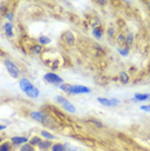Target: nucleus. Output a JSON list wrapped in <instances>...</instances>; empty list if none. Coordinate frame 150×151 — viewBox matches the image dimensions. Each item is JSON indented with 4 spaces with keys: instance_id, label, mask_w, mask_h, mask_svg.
I'll list each match as a JSON object with an SVG mask.
<instances>
[{
    "instance_id": "5",
    "label": "nucleus",
    "mask_w": 150,
    "mask_h": 151,
    "mask_svg": "<svg viewBox=\"0 0 150 151\" xmlns=\"http://www.w3.org/2000/svg\"><path fill=\"white\" fill-rule=\"evenodd\" d=\"M97 101L104 106H117L119 104L118 99H106V98H102V97H100Z\"/></svg>"
},
{
    "instance_id": "18",
    "label": "nucleus",
    "mask_w": 150,
    "mask_h": 151,
    "mask_svg": "<svg viewBox=\"0 0 150 151\" xmlns=\"http://www.w3.org/2000/svg\"><path fill=\"white\" fill-rule=\"evenodd\" d=\"M21 151H35V150H34V146L29 145V143H26V145H23V146H22Z\"/></svg>"
},
{
    "instance_id": "6",
    "label": "nucleus",
    "mask_w": 150,
    "mask_h": 151,
    "mask_svg": "<svg viewBox=\"0 0 150 151\" xmlns=\"http://www.w3.org/2000/svg\"><path fill=\"white\" fill-rule=\"evenodd\" d=\"M31 118L32 119H35V120H38V122H47V116L43 114V112H40V111H32L31 114Z\"/></svg>"
},
{
    "instance_id": "22",
    "label": "nucleus",
    "mask_w": 150,
    "mask_h": 151,
    "mask_svg": "<svg viewBox=\"0 0 150 151\" xmlns=\"http://www.w3.org/2000/svg\"><path fill=\"white\" fill-rule=\"evenodd\" d=\"M119 53H120L122 56H127V54H128V50H127V49H119Z\"/></svg>"
},
{
    "instance_id": "7",
    "label": "nucleus",
    "mask_w": 150,
    "mask_h": 151,
    "mask_svg": "<svg viewBox=\"0 0 150 151\" xmlns=\"http://www.w3.org/2000/svg\"><path fill=\"white\" fill-rule=\"evenodd\" d=\"M26 142H27L26 137H13L12 138L13 145H21V143H26Z\"/></svg>"
},
{
    "instance_id": "2",
    "label": "nucleus",
    "mask_w": 150,
    "mask_h": 151,
    "mask_svg": "<svg viewBox=\"0 0 150 151\" xmlns=\"http://www.w3.org/2000/svg\"><path fill=\"white\" fill-rule=\"evenodd\" d=\"M44 80L48 81L49 84H54V85H61L62 84V79H61L58 75L53 74V73H48L44 75Z\"/></svg>"
},
{
    "instance_id": "9",
    "label": "nucleus",
    "mask_w": 150,
    "mask_h": 151,
    "mask_svg": "<svg viewBox=\"0 0 150 151\" xmlns=\"http://www.w3.org/2000/svg\"><path fill=\"white\" fill-rule=\"evenodd\" d=\"M30 85H31V83H30V81L27 80V79H22V80L19 81V87H21L23 91H25L27 87H30Z\"/></svg>"
},
{
    "instance_id": "13",
    "label": "nucleus",
    "mask_w": 150,
    "mask_h": 151,
    "mask_svg": "<svg viewBox=\"0 0 150 151\" xmlns=\"http://www.w3.org/2000/svg\"><path fill=\"white\" fill-rule=\"evenodd\" d=\"M135 98L137 99V101H144V99H150V94H136Z\"/></svg>"
},
{
    "instance_id": "24",
    "label": "nucleus",
    "mask_w": 150,
    "mask_h": 151,
    "mask_svg": "<svg viewBox=\"0 0 150 151\" xmlns=\"http://www.w3.org/2000/svg\"><path fill=\"white\" fill-rule=\"evenodd\" d=\"M93 34H94V35H96V36H98V37L101 36V32L98 31V30H94V31H93Z\"/></svg>"
},
{
    "instance_id": "8",
    "label": "nucleus",
    "mask_w": 150,
    "mask_h": 151,
    "mask_svg": "<svg viewBox=\"0 0 150 151\" xmlns=\"http://www.w3.org/2000/svg\"><path fill=\"white\" fill-rule=\"evenodd\" d=\"M62 106H63V109H65V110H67L69 112H75V107L70 104L69 101H67V99H65V101L62 102Z\"/></svg>"
},
{
    "instance_id": "10",
    "label": "nucleus",
    "mask_w": 150,
    "mask_h": 151,
    "mask_svg": "<svg viewBox=\"0 0 150 151\" xmlns=\"http://www.w3.org/2000/svg\"><path fill=\"white\" fill-rule=\"evenodd\" d=\"M39 147H40V150L45 151V150H48L49 147H50V143L48 142V141H44V142H40L39 143Z\"/></svg>"
},
{
    "instance_id": "19",
    "label": "nucleus",
    "mask_w": 150,
    "mask_h": 151,
    "mask_svg": "<svg viewBox=\"0 0 150 151\" xmlns=\"http://www.w3.org/2000/svg\"><path fill=\"white\" fill-rule=\"evenodd\" d=\"M120 80H122V83H127L128 81V75L125 73H120Z\"/></svg>"
},
{
    "instance_id": "14",
    "label": "nucleus",
    "mask_w": 150,
    "mask_h": 151,
    "mask_svg": "<svg viewBox=\"0 0 150 151\" xmlns=\"http://www.w3.org/2000/svg\"><path fill=\"white\" fill-rule=\"evenodd\" d=\"M4 29H5V32H6V35H8V36H12V35H13L12 25H11V23H6V25L4 26Z\"/></svg>"
},
{
    "instance_id": "15",
    "label": "nucleus",
    "mask_w": 150,
    "mask_h": 151,
    "mask_svg": "<svg viewBox=\"0 0 150 151\" xmlns=\"http://www.w3.org/2000/svg\"><path fill=\"white\" fill-rule=\"evenodd\" d=\"M0 151H11V143L4 142L3 145H0Z\"/></svg>"
},
{
    "instance_id": "27",
    "label": "nucleus",
    "mask_w": 150,
    "mask_h": 151,
    "mask_svg": "<svg viewBox=\"0 0 150 151\" xmlns=\"http://www.w3.org/2000/svg\"><path fill=\"white\" fill-rule=\"evenodd\" d=\"M0 142H1V138H0Z\"/></svg>"
},
{
    "instance_id": "11",
    "label": "nucleus",
    "mask_w": 150,
    "mask_h": 151,
    "mask_svg": "<svg viewBox=\"0 0 150 151\" xmlns=\"http://www.w3.org/2000/svg\"><path fill=\"white\" fill-rule=\"evenodd\" d=\"M63 146H65V150L66 151H84L83 149H79V147H75L71 145H63Z\"/></svg>"
},
{
    "instance_id": "25",
    "label": "nucleus",
    "mask_w": 150,
    "mask_h": 151,
    "mask_svg": "<svg viewBox=\"0 0 150 151\" xmlns=\"http://www.w3.org/2000/svg\"><path fill=\"white\" fill-rule=\"evenodd\" d=\"M34 52H35V53H40V47H35V48H34Z\"/></svg>"
},
{
    "instance_id": "21",
    "label": "nucleus",
    "mask_w": 150,
    "mask_h": 151,
    "mask_svg": "<svg viewBox=\"0 0 150 151\" xmlns=\"http://www.w3.org/2000/svg\"><path fill=\"white\" fill-rule=\"evenodd\" d=\"M39 42L42 43V44H48L49 43V39H48V37H45V36H40L39 37Z\"/></svg>"
},
{
    "instance_id": "12",
    "label": "nucleus",
    "mask_w": 150,
    "mask_h": 151,
    "mask_svg": "<svg viewBox=\"0 0 150 151\" xmlns=\"http://www.w3.org/2000/svg\"><path fill=\"white\" fill-rule=\"evenodd\" d=\"M52 151H65V146L62 143H56V145H53Z\"/></svg>"
},
{
    "instance_id": "17",
    "label": "nucleus",
    "mask_w": 150,
    "mask_h": 151,
    "mask_svg": "<svg viewBox=\"0 0 150 151\" xmlns=\"http://www.w3.org/2000/svg\"><path fill=\"white\" fill-rule=\"evenodd\" d=\"M42 142V139L39 138V137H32L31 141H30V145L34 146V145H39V143Z\"/></svg>"
},
{
    "instance_id": "3",
    "label": "nucleus",
    "mask_w": 150,
    "mask_h": 151,
    "mask_svg": "<svg viewBox=\"0 0 150 151\" xmlns=\"http://www.w3.org/2000/svg\"><path fill=\"white\" fill-rule=\"evenodd\" d=\"M4 65H5L6 70H8V73H9V75H11V76H13V78H18L19 70H18V67H17L14 63H12L11 61H5Z\"/></svg>"
},
{
    "instance_id": "16",
    "label": "nucleus",
    "mask_w": 150,
    "mask_h": 151,
    "mask_svg": "<svg viewBox=\"0 0 150 151\" xmlns=\"http://www.w3.org/2000/svg\"><path fill=\"white\" fill-rule=\"evenodd\" d=\"M65 39L67 40V43H69V44H71V43L74 42V36H73V34H71V32H66V34H65Z\"/></svg>"
},
{
    "instance_id": "26",
    "label": "nucleus",
    "mask_w": 150,
    "mask_h": 151,
    "mask_svg": "<svg viewBox=\"0 0 150 151\" xmlns=\"http://www.w3.org/2000/svg\"><path fill=\"white\" fill-rule=\"evenodd\" d=\"M5 128V127L4 125H0V130H3V129H4Z\"/></svg>"
},
{
    "instance_id": "23",
    "label": "nucleus",
    "mask_w": 150,
    "mask_h": 151,
    "mask_svg": "<svg viewBox=\"0 0 150 151\" xmlns=\"http://www.w3.org/2000/svg\"><path fill=\"white\" fill-rule=\"evenodd\" d=\"M141 110H144V111H148V112H150V106H142Z\"/></svg>"
},
{
    "instance_id": "1",
    "label": "nucleus",
    "mask_w": 150,
    "mask_h": 151,
    "mask_svg": "<svg viewBox=\"0 0 150 151\" xmlns=\"http://www.w3.org/2000/svg\"><path fill=\"white\" fill-rule=\"evenodd\" d=\"M61 89L65 92H69L73 94H80V93H89L91 89L81 85H70V84H61Z\"/></svg>"
},
{
    "instance_id": "20",
    "label": "nucleus",
    "mask_w": 150,
    "mask_h": 151,
    "mask_svg": "<svg viewBox=\"0 0 150 151\" xmlns=\"http://www.w3.org/2000/svg\"><path fill=\"white\" fill-rule=\"evenodd\" d=\"M42 136L45 137V138H48V139H53V138H54V136H52V134H50V133H48V132H45V130H43V132H42Z\"/></svg>"
},
{
    "instance_id": "4",
    "label": "nucleus",
    "mask_w": 150,
    "mask_h": 151,
    "mask_svg": "<svg viewBox=\"0 0 150 151\" xmlns=\"http://www.w3.org/2000/svg\"><path fill=\"white\" fill-rule=\"evenodd\" d=\"M23 92H25V93L29 96V97H31V98H36L38 96H39V89H38L36 87H34L32 84L30 85V87H27Z\"/></svg>"
}]
</instances>
